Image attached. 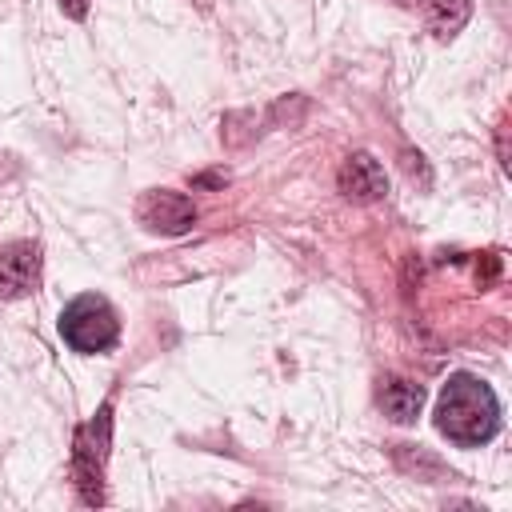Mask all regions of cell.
Here are the masks:
<instances>
[{
  "mask_svg": "<svg viewBox=\"0 0 512 512\" xmlns=\"http://www.w3.org/2000/svg\"><path fill=\"white\" fill-rule=\"evenodd\" d=\"M436 428L460 444V448H480L496 436L500 428V400L496 392L468 372H456L444 380L440 400H436Z\"/></svg>",
  "mask_w": 512,
  "mask_h": 512,
  "instance_id": "1",
  "label": "cell"
},
{
  "mask_svg": "<svg viewBox=\"0 0 512 512\" xmlns=\"http://www.w3.org/2000/svg\"><path fill=\"white\" fill-rule=\"evenodd\" d=\"M60 336H64V344L72 352H84V356L108 352L116 344V336H120V320H116V312H112V304L104 296L84 292L60 312Z\"/></svg>",
  "mask_w": 512,
  "mask_h": 512,
  "instance_id": "2",
  "label": "cell"
},
{
  "mask_svg": "<svg viewBox=\"0 0 512 512\" xmlns=\"http://www.w3.org/2000/svg\"><path fill=\"white\" fill-rule=\"evenodd\" d=\"M108 416H112V408L104 404L96 412V420H88L76 436V484H80V496L88 504L104 500L100 480H104V456H108V424H112Z\"/></svg>",
  "mask_w": 512,
  "mask_h": 512,
  "instance_id": "3",
  "label": "cell"
},
{
  "mask_svg": "<svg viewBox=\"0 0 512 512\" xmlns=\"http://www.w3.org/2000/svg\"><path fill=\"white\" fill-rule=\"evenodd\" d=\"M136 220L148 228V232H160V236H180L196 224V208L184 192H172V188H152L140 196L136 204Z\"/></svg>",
  "mask_w": 512,
  "mask_h": 512,
  "instance_id": "4",
  "label": "cell"
},
{
  "mask_svg": "<svg viewBox=\"0 0 512 512\" xmlns=\"http://www.w3.org/2000/svg\"><path fill=\"white\" fill-rule=\"evenodd\" d=\"M40 284V248L32 240H12L0 248V296L16 300Z\"/></svg>",
  "mask_w": 512,
  "mask_h": 512,
  "instance_id": "5",
  "label": "cell"
},
{
  "mask_svg": "<svg viewBox=\"0 0 512 512\" xmlns=\"http://www.w3.org/2000/svg\"><path fill=\"white\" fill-rule=\"evenodd\" d=\"M336 184H340V192H344L348 200H356V204H372V200H380V196L388 192V176H384V168H380L368 152H352V156L340 164Z\"/></svg>",
  "mask_w": 512,
  "mask_h": 512,
  "instance_id": "6",
  "label": "cell"
},
{
  "mask_svg": "<svg viewBox=\"0 0 512 512\" xmlns=\"http://www.w3.org/2000/svg\"><path fill=\"white\" fill-rule=\"evenodd\" d=\"M380 408H384L388 420L412 424V420L420 416V408H424V388L412 384V380H384V388H380Z\"/></svg>",
  "mask_w": 512,
  "mask_h": 512,
  "instance_id": "7",
  "label": "cell"
},
{
  "mask_svg": "<svg viewBox=\"0 0 512 512\" xmlns=\"http://www.w3.org/2000/svg\"><path fill=\"white\" fill-rule=\"evenodd\" d=\"M472 16V0H428V28L444 40L456 36Z\"/></svg>",
  "mask_w": 512,
  "mask_h": 512,
  "instance_id": "8",
  "label": "cell"
},
{
  "mask_svg": "<svg viewBox=\"0 0 512 512\" xmlns=\"http://www.w3.org/2000/svg\"><path fill=\"white\" fill-rule=\"evenodd\" d=\"M396 460H400V468H408V472H428V476H444V468L432 460V456H424V452H416L412 456V448L408 444H400L396 448Z\"/></svg>",
  "mask_w": 512,
  "mask_h": 512,
  "instance_id": "9",
  "label": "cell"
},
{
  "mask_svg": "<svg viewBox=\"0 0 512 512\" xmlns=\"http://www.w3.org/2000/svg\"><path fill=\"white\" fill-rule=\"evenodd\" d=\"M56 4H60V12L72 16V20H84V16H88V0H56Z\"/></svg>",
  "mask_w": 512,
  "mask_h": 512,
  "instance_id": "10",
  "label": "cell"
},
{
  "mask_svg": "<svg viewBox=\"0 0 512 512\" xmlns=\"http://www.w3.org/2000/svg\"><path fill=\"white\" fill-rule=\"evenodd\" d=\"M196 184H204V188H216V184H220V176H196Z\"/></svg>",
  "mask_w": 512,
  "mask_h": 512,
  "instance_id": "11",
  "label": "cell"
}]
</instances>
